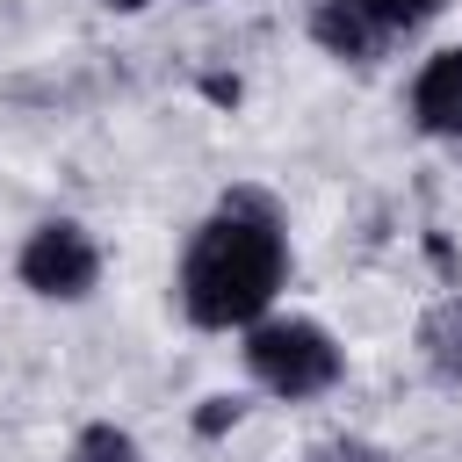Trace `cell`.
Here are the masks:
<instances>
[{
  "instance_id": "cell-7",
  "label": "cell",
  "mask_w": 462,
  "mask_h": 462,
  "mask_svg": "<svg viewBox=\"0 0 462 462\" xmlns=\"http://www.w3.org/2000/svg\"><path fill=\"white\" fill-rule=\"evenodd\" d=\"M72 462H144V455H137V440L123 426H87L72 440Z\"/></svg>"
},
{
  "instance_id": "cell-5",
  "label": "cell",
  "mask_w": 462,
  "mask_h": 462,
  "mask_svg": "<svg viewBox=\"0 0 462 462\" xmlns=\"http://www.w3.org/2000/svg\"><path fill=\"white\" fill-rule=\"evenodd\" d=\"M310 36H318L332 58H375V43H383V29L361 14V0H318Z\"/></svg>"
},
{
  "instance_id": "cell-2",
  "label": "cell",
  "mask_w": 462,
  "mask_h": 462,
  "mask_svg": "<svg viewBox=\"0 0 462 462\" xmlns=\"http://www.w3.org/2000/svg\"><path fill=\"white\" fill-rule=\"evenodd\" d=\"M245 368L274 390V397H318L339 383V346L325 325L310 318H274L245 339Z\"/></svg>"
},
{
  "instance_id": "cell-6",
  "label": "cell",
  "mask_w": 462,
  "mask_h": 462,
  "mask_svg": "<svg viewBox=\"0 0 462 462\" xmlns=\"http://www.w3.org/2000/svg\"><path fill=\"white\" fill-rule=\"evenodd\" d=\"M419 339H426L433 375H440V383H462V289H455V296L426 318V332H419Z\"/></svg>"
},
{
  "instance_id": "cell-4",
  "label": "cell",
  "mask_w": 462,
  "mask_h": 462,
  "mask_svg": "<svg viewBox=\"0 0 462 462\" xmlns=\"http://www.w3.org/2000/svg\"><path fill=\"white\" fill-rule=\"evenodd\" d=\"M411 116H419V130H433V137H462V43L440 51V58L419 72Z\"/></svg>"
},
{
  "instance_id": "cell-3",
  "label": "cell",
  "mask_w": 462,
  "mask_h": 462,
  "mask_svg": "<svg viewBox=\"0 0 462 462\" xmlns=\"http://www.w3.org/2000/svg\"><path fill=\"white\" fill-rule=\"evenodd\" d=\"M94 274H101V253H94V238H87L79 224H36V231H29V245H22V282H29L36 296L72 303V296L94 289Z\"/></svg>"
},
{
  "instance_id": "cell-9",
  "label": "cell",
  "mask_w": 462,
  "mask_h": 462,
  "mask_svg": "<svg viewBox=\"0 0 462 462\" xmlns=\"http://www.w3.org/2000/svg\"><path fill=\"white\" fill-rule=\"evenodd\" d=\"M231 419H238V397H209V404L195 411V433H224Z\"/></svg>"
},
{
  "instance_id": "cell-1",
  "label": "cell",
  "mask_w": 462,
  "mask_h": 462,
  "mask_svg": "<svg viewBox=\"0 0 462 462\" xmlns=\"http://www.w3.org/2000/svg\"><path fill=\"white\" fill-rule=\"evenodd\" d=\"M282 267H289V245H282L274 209L260 195H231L188 245L180 303L195 325H253L267 296L282 289Z\"/></svg>"
},
{
  "instance_id": "cell-8",
  "label": "cell",
  "mask_w": 462,
  "mask_h": 462,
  "mask_svg": "<svg viewBox=\"0 0 462 462\" xmlns=\"http://www.w3.org/2000/svg\"><path fill=\"white\" fill-rule=\"evenodd\" d=\"M448 0H361V14L390 36V29H419V22H433Z\"/></svg>"
}]
</instances>
